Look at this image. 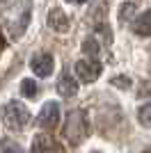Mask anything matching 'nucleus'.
<instances>
[{"instance_id": "nucleus-1", "label": "nucleus", "mask_w": 151, "mask_h": 153, "mask_svg": "<svg viewBox=\"0 0 151 153\" xmlns=\"http://www.w3.org/2000/svg\"><path fill=\"white\" fill-rule=\"evenodd\" d=\"M64 140L71 142V146H78L87 140L89 135V121H87V112L85 110H71L67 114V123H64Z\"/></svg>"}, {"instance_id": "nucleus-2", "label": "nucleus", "mask_w": 151, "mask_h": 153, "mask_svg": "<svg viewBox=\"0 0 151 153\" xmlns=\"http://www.w3.org/2000/svg\"><path fill=\"white\" fill-rule=\"evenodd\" d=\"M0 119H2V123H5L9 130H16V133H21V130H25V128L30 126V112H28V108L19 101L5 103L2 110H0Z\"/></svg>"}, {"instance_id": "nucleus-3", "label": "nucleus", "mask_w": 151, "mask_h": 153, "mask_svg": "<svg viewBox=\"0 0 151 153\" xmlns=\"http://www.w3.org/2000/svg\"><path fill=\"white\" fill-rule=\"evenodd\" d=\"M101 71H103V66H101V62L96 57L78 59V62H76V73H78V78H80L82 82H96L99 76H101Z\"/></svg>"}, {"instance_id": "nucleus-4", "label": "nucleus", "mask_w": 151, "mask_h": 153, "mask_svg": "<svg viewBox=\"0 0 151 153\" xmlns=\"http://www.w3.org/2000/svg\"><path fill=\"white\" fill-rule=\"evenodd\" d=\"M34 121L41 128H55L60 123V103H55V101L44 103V108H41V112L37 114Z\"/></svg>"}, {"instance_id": "nucleus-5", "label": "nucleus", "mask_w": 151, "mask_h": 153, "mask_svg": "<svg viewBox=\"0 0 151 153\" xmlns=\"http://www.w3.org/2000/svg\"><path fill=\"white\" fill-rule=\"evenodd\" d=\"M30 66H32V71H34V76L48 78L50 73H53L55 59H53V55H50V53H37V55H32Z\"/></svg>"}, {"instance_id": "nucleus-6", "label": "nucleus", "mask_w": 151, "mask_h": 153, "mask_svg": "<svg viewBox=\"0 0 151 153\" xmlns=\"http://www.w3.org/2000/svg\"><path fill=\"white\" fill-rule=\"evenodd\" d=\"M32 153H64V149L60 146L50 135L39 133V135H34V140H32Z\"/></svg>"}, {"instance_id": "nucleus-7", "label": "nucleus", "mask_w": 151, "mask_h": 153, "mask_svg": "<svg viewBox=\"0 0 151 153\" xmlns=\"http://www.w3.org/2000/svg\"><path fill=\"white\" fill-rule=\"evenodd\" d=\"M48 25L53 27L55 32H67L69 30V25H71V21H69V16L62 12V9H50L48 12Z\"/></svg>"}, {"instance_id": "nucleus-8", "label": "nucleus", "mask_w": 151, "mask_h": 153, "mask_svg": "<svg viewBox=\"0 0 151 153\" xmlns=\"http://www.w3.org/2000/svg\"><path fill=\"white\" fill-rule=\"evenodd\" d=\"M57 91H60V96H64V98H71V96L78 94V82H76V78H71L69 71L60 76V80H57Z\"/></svg>"}, {"instance_id": "nucleus-9", "label": "nucleus", "mask_w": 151, "mask_h": 153, "mask_svg": "<svg viewBox=\"0 0 151 153\" xmlns=\"http://www.w3.org/2000/svg\"><path fill=\"white\" fill-rule=\"evenodd\" d=\"M133 30L138 32L140 37H151V9L140 14L138 19L133 21Z\"/></svg>"}, {"instance_id": "nucleus-10", "label": "nucleus", "mask_w": 151, "mask_h": 153, "mask_svg": "<svg viewBox=\"0 0 151 153\" xmlns=\"http://www.w3.org/2000/svg\"><path fill=\"white\" fill-rule=\"evenodd\" d=\"M21 94L25 98H34L39 94V85L34 80H30V78H25V80H21Z\"/></svg>"}, {"instance_id": "nucleus-11", "label": "nucleus", "mask_w": 151, "mask_h": 153, "mask_svg": "<svg viewBox=\"0 0 151 153\" xmlns=\"http://www.w3.org/2000/svg\"><path fill=\"white\" fill-rule=\"evenodd\" d=\"M138 119H140V123H142L144 128H151V103L140 105V110H138Z\"/></svg>"}, {"instance_id": "nucleus-12", "label": "nucleus", "mask_w": 151, "mask_h": 153, "mask_svg": "<svg viewBox=\"0 0 151 153\" xmlns=\"http://www.w3.org/2000/svg\"><path fill=\"white\" fill-rule=\"evenodd\" d=\"M135 9H138V5H135V2H126V5L119 9V21H121V23L131 21V19H133V14H135Z\"/></svg>"}, {"instance_id": "nucleus-13", "label": "nucleus", "mask_w": 151, "mask_h": 153, "mask_svg": "<svg viewBox=\"0 0 151 153\" xmlns=\"http://www.w3.org/2000/svg\"><path fill=\"white\" fill-rule=\"evenodd\" d=\"M0 149H2V153H25L23 149L12 140H0Z\"/></svg>"}, {"instance_id": "nucleus-14", "label": "nucleus", "mask_w": 151, "mask_h": 153, "mask_svg": "<svg viewBox=\"0 0 151 153\" xmlns=\"http://www.w3.org/2000/svg\"><path fill=\"white\" fill-rule=\"evenodd\" d=\"M82 51L87 53L89 57H96V55H99V44H96V39H85V41H82Z\"/></svg>"}, {"instance_id": "nucleus-15", "label": "nucleus", "mask_w": 151, "mask_h": 153, "mask_svg": "<svg viewBox=\"0 0 151 153\" xmlns=\"http://www.w3.org/2000/svg\"><path fill=\"white\" fill-rule=\"evenodd\" d=\"M112 82V87H119V89H128L131 87V78H126V76H117L110 80Z\"/></svg>"}, {"instance_id": "nucleus-16", "label": "nucleus", "mask_w": 151, "mask_h": 153, "mask_svg": "<svg viewBox=\"0 0 151 153\" xmlns=\"http://www.w3.org/2000/svg\"><path fill=\"white\" fill-rule=\"evenodd\" d=\"M96 32H99L101 37L105 39L108 44H110V41H112V34H110V27H108V25H103V23H101V25H96Z\"/></svg>"}, {"instance_id": "nucleus-17", "label": "nucleus", "mask_w": 151, "mask_h": 153, "mask_svg": "<svg viewBox=\"0 0 151 153\" xmlns=\"http://www.w3.org/2000/svg\"><path fill=\"white\" fill-rule=\"evenodd\" d=\"M28 19H30V12H25V14H23V21H25V23H28ZM21 34H23V23H21V25L16 27V32H14V37H21Z\"/></svg>"}, {"instance_id": "nucleus-18", "label": "nucleus", "mask_w": 151, "mask_h": 153, "mask_svg": "<svg viewBox=\"0 0 151 153\" xmlns=\"http://www.w3.org/2000/svg\"><path fill=\"white\" fill-rule=\"evenodd\" d=\"M5 46H7V41H5V37H2V32H0V53L5 51Z\"/></svg>"}, {"instance_id": "nucleus-19", "label": "nucleus", "mask_w": 151, "mask_h": 153, "mask_svg": "<svg viewBox=\"0 0 151 153\" xmlns=\"http://www.w3.org/2000/svg\"><path fill=\"white\" fill-rule=\"evenodd\" d=\"M67 2H73V5H82V2H87V0H67Z\"/></svg>"}, {"instance_id": "nucleus-20", "label": "nucleus", "mask_w": 151, "mask_h": 153, "mask_svg": "<svg viewBox=\"0 0 151 153\" xmlns=\"http://www.w3.org/2000/svg\"><path fill=\"white\" fill-rule=\"evenodd\" d=\"M94 153H99V151H94Z\"/></svg>"}]
</instances>
